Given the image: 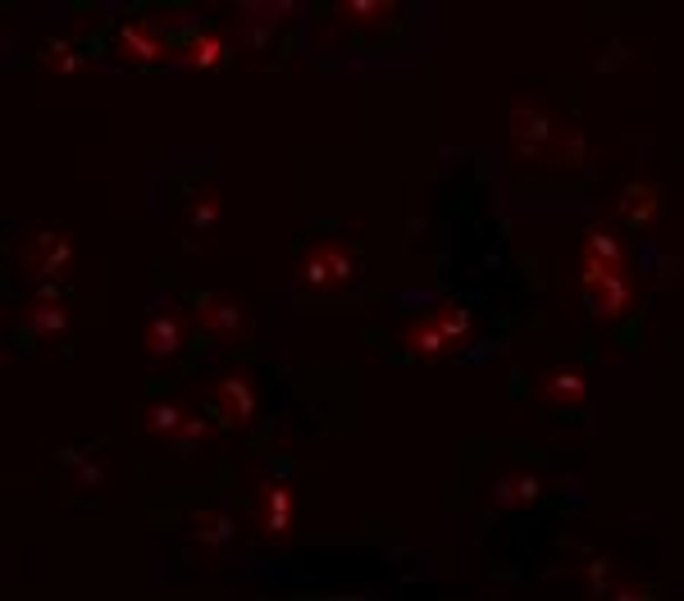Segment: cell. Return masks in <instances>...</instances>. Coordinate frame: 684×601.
<instances>
[{
	"label": "cell",
	"instance_id": "cell-1",
	"mask_svg": "<svg viewBox=\"0 0 684 601\" xmlns=\"http://www.w3.org/2000/svg\"><path fill=\"white\" fill-rule=\"evenodd\" d=\"M561 115L543 96H515L511 101V151L520 164H543V151L553 142Z\"/></svg>",
	"mask_w": 684,
	"mask_h": 601
},
{
	"label": "cell",
	"instance_id": "cell-2",
	"mask_svg": "<svg viewBox=\"0 0 684 601\" xmlns=\"http://www.w3.org/2000/svg\"><path fill=\"white\" fill-rule=\"evenodd\" d=\"M19 256H23L27 279L55 287V283H65L69 269H73V237H69L65 228H42V233H33V237H23Z\"/></svg>",
	"mask_w": 684,
	"mask_h": 601
},
{
	"label": "cell",
	"instance_id": "cell-3",
	"mask_svg": "<svg viewBox=\"0 0 684 601\" xmlns=\"http://www.w3.org/2000/svg\"><path fill=\"white\" fill-rule=\"evenodd\" d=\"M256 529L269 542H292V529H297V492L283 479H260L256 483Z\"/></svg>",
	"mask_w": 684,
	"mask_h": 601
},
{
	"label": "cell",
	"instance_id": "cell-4",
	"mask_svg": "<svg viewBox=\"0 0 684 601\" xmlns=\"http://www.w3.org/2000/svg\"><path fill=\"white\" fill-rule=\"evenodd\" d=\"M115 50H119V60H128V64H137V69H155V64H170V60H174V50H170V42H164V33H160L155 19L119 23Z\"/></svg>",
	"mask_w": 684,
	"mask_h": 601
},
{
	"label": "cell",
	"instance_id": "cell-5",
	"mask_svg": "<svg viewBox=\"0 0 684 601\" xmlns=\"http://www.w3.org/2000/svg\"><path fill=\"white\" fill-rule=\"evenodd\" d=\"M210 401L219 405V420H224V428H246V424L256 420V405H260L256 378L246 374V369H233V374H224L210 388Z\"/></svg>",
	"mask_w": 684,
	"mask_h": 601
},
{
	"label": "cell",
	"instance_id": "cell-6",
	"mask_svg": "<svg viewBox=\"0 0 684 601\" xmlns=\"http://www.w3.org/2000/svg\"><path fill=\"white\" fill-rule=\"evenodd\" d=\"M662 210H666V187L652 182V178L625 182V191L616 197V219H621L625 228H635V233L652 228L657 219H662Z\"/></svg>",
	"mask_w": 684,
	"mask_h": 601
},
{
	"label": "cell",
	"instance_id": "cell-7",
	"mask_svg": "<svg viewBox=\"0 0 684 601\" xmlns=\"http://www.w3.org/2000/svg\"><path fill=\"white\" fill-rule=\"evenodd\" d=\"M197 323L206 328V333L233 338V342L252 338V315H246V306H242L237 296H224V292H215V296L201 300V306H197Z\"/></svg>",
	"mask_w": 684,
	"mask_h": 601
},
{
	"label": "cell",
	"instance_id": "cell-8",
	"mask_svg": "<svg viewBox=\"0 0 684 601\" xmlns=\"http://www.w3.org/2000/svg\"><path fill=\"white\" fill-rule=\"evenodd\" d=\"M534 392L547 405H561V410H580L589 401V374L580 365H553L534 378Z\"/></svg>",
	"mask_w": 684,
	"mask_h": 601
},
{
	"label": "cell",
	"instance_id": "cell-9",
	"mask_svg": "<svg viewBox=\"0 0 684 601\" xmlns=\"http://www.w3.org/2000/svg\"><path fill=\"white\" fill-rule=\"evenodd\" d=\"M629 310H639V287L629 283V273H616V279H607L598 292H589V315L598 323H616Z\"/></svg>",
	"mask_w": 684,
	"mask_h": 601
},
{
	"label": "cell",
	"instance_id": "cell-10",
	"mask_svg": "<svg viewBox=\"0 0 684 601\" xmlns=\"http://www.w3.org/2000/svg\"><path fill=\"white\" fill-rule=\"evenodd\" d=\"M187 342V323L178 310H155L142 328V351L151 355V361H170V355H178Z\"/></svg>",
	"mask_w": 684,
	"mask_h": 601
},
{
	"label": "cell",
	"instance_id": "cell-11",
	"mask_svg": "<svg viewBox=\"0 0 684 601\" xmlns=\"http://www.w3.org/2000/svg\"><path fill=\"white\" fill-rule=\"evenodd\" d=\"M538 497H543V479L525 474V470H502L498 483H492V492H488V502L498 510H530Z\"/></svg>",
	"mask_w": 684,
	"mask_h": 601
},
{
	"label": "cell",
	"instance_id": "cell-12",
	"mask_svg": "<svg viewBox=\"0 0 684 601\" xmlns=\"http://www.w3.org/2000/svg\"><path fill=\"white\" fill-rule=\"evenodd\" d=\"M543 160L553 164V169H580V164L589 160V137H584V128L570 123V119H561L557 132H553V142H547V151H543Z\"/></svg>",
	"mask_w": 684,
	"mask_h": 601
},
{
	"label": "cell",
	"instance_id": "cell-13",
	"mask_svg": "<svg viewBox=\"0 0 684 601\" xmlns=\"http://www.w3.org/2000/svg\"><path fill=\"white\" fill-rule=\"evenodd\" d=\"M23 328H33L37 338H60L69 328V310H65V300L55 296V287H46L37 300L23 306Z\"/></svg>",
	"mask_w": 684,
	"mask_h": 601
},
{
	"label": "cell",
	"instance_id": "cell-14",
	"mask_svg": "<svg viewBox=\"0 0 684 601\" xmlns=\"http://www.w3.org/2000/svg\"><path fill=\"white\" fill-rule=\"evenodd\" d=\"M187 538L219 552V546H229L237 538V519L224 515V510H197V515H192V525H187Z\"/></svg>",
	"mask_w": 684,
	"mask_h": 601
},
{
	"label": "cell",
	"instance_id": "cell-15",
	"mask_svg": "<svg viewBox=\"0 0 684 601\" xmlns=\"http://www.w3.org/2000/svg\"><path fill=\"white\" fill-rule=\"evenodd\" d=\"M402 342H406V355H416V361H443L448 355V342L433 319H410L402 328Z\"/></svg>",
	"mask_w": 684,
	"mask_h": 601
},
{
	"label": "cell",
	"instance_id": "cell-16",
	"mask_svg": "<svg viewBox=\"0 0 684 601\" xmlns=\"http://www.w3.org/2000/svg\"><path fill=\"white\" fill-rule=\"evenodd\" d=\"M224 55H229V46H224V33H215V27H210V33H192L187 42H183V64L187 69H219V64H224Z\"/></svg>",
	"mask_w": 684,
	"mask_h": 601
},
{
	"label": "cell",
	"instance_id": "cell-17",
	"mask_svg": "<svg viewBox=\"0 0 684 601\" xmlns=\"http://www.w3.org/2000/svg\"><path fill=\"white\" fill-rule=\"evenodd\" d=\"M393 14H397L393 0H343L338 5V19L347 27H361V33H374V27H383Z\"/></svg>",
	"mask_w": 684,
	"mask_h": 601
},
{
	"label": "cell",
	"instance_id": "cell-18",
	"mask_svg": "<svg viewBox=\"0 0 684 601\" xmlns=\"http://www.w3.org/2000/svg\"><path fill=\"white\" fill-rule=\"evenodd\" d=\"M433 323H438V333H443V342H448V351H461L465 342H471V310L465 306H456V300H443L433 315H429Z\"/></svg>",
	"mask_w": 684,
	"mask_h": 601
},
{
	"label": "cell",
	"instance_id": "cell-19",
	"mask_svg": "<svg viewBox=\"0 0 684 601\" xmlns=\"http://www.w3.org/2000/svg\"><path fill=\"white\" fill-rule=\"evenodd\" d=\"M183 420H187L183 401H151V405H142V415H137V428L151 433V437H170Z\"/></svg>",
	"mask_w": 684,
	"mask_h": 601
},
{
	"label": "cell",
	"instance_id": "cell-20",
	"mask_svg": "<svg viewBox=\"0 0 684 601\" xmlns=\"http://www.w3.org/2000/svg\"><path fill=\"white\" fill-rule=\"evenodd\" d=\"M311 251L320 256V264L328 269V279H334V287H347L351 279H356V256H351V246L347 241H338V237H328V241H315Z\"/></svg>",
	"mask_w": 684,
	"mask_h": 601
},
{
	"label": "cell",
	"instance_id": "cell-21",
	"mask_svg": "<svg viewBox=\"0 0 684 601\" xmlns=\"http://www.w3.org/2000/svg\"><path fill=\"white\" fill-rule=\"evenodd\" d=\"M183 214H187V224L197 228V233H210V228L219 224V214H224V201H219V191H215V187H201L197 197H192V201L183 205Z\"/></svg>",
	"mask_w": 684,
	"mask_h": 601
},
{
	"label": "cell",
	"instance_id": "cell-22",
	"mask_svg": "<svg viewBox=\"0 0 684 601\" xmlns=\"http://www.w3.org/2000/svg\"><path fill=\"white\" fill-rule=\"evenodd\" d=\"M210 443V420H201V415H187L174 433H170V447H174V456H192V451H201Z\"/></svg>",
	"mask_w": 684,
	"mask_h": 601
},
{
	"label": "cell",
	"instance_id": "cell-23",
	"mask_svg": "<svg viewBox=\"0 0 684 601\" xmlns=\"http://www.w3.org/2000/svg\"><path fill=\"white\" fill-rule=\"evenodd\" d=\"M580 251H589V256H598V260L625 269V246H621V237H616L607 224H593V228L584 233V246H580Z\"/></svg>",
	"mask_w": 684,
	"mask_h": 601
},
{
	"label": "cell",
	"instance_id": "cell-24",
	"mask_svg": "<svg viewBox=\"0 0 684 601\" xmlns=\"http://www.w3.org/2000/svg\"><path fill=\"white\" fill-rule=\"evenodd\" d=\"M602 597H607V601H648V597H657V588L644 584V579H625V574H607Z\"/></svg>",
	"mask_w": 684,
	"mask_h": 601
},
{
	"label": "cell",
	"instance_id": "cell-25",
	"mask_svg": "<svg viewBox=\"0 0 684 601\" xmlns=\"http://www.w3.org/2000/svg\"><path fill=\"white\" fill-rule=\"evenodd\" d=\"M616 273H629V269H621V264H607V260H598V256H589V251H580V287H584V296L589 292H598L607 279H616Z\"/></svg>",
	"mask_w": 684,
	"mask_h": 601
},
{
	"label": "cell",
	"instance_id": "cell-26",
	"mask_svg": "<svg viewBox=\"0 0 684 601\" xmlns=\"http://www.w3.org/2000/svg\"><path fill=\"white\" fill-rule=\"evenodd\" d=\"M37 60H42L46 69H55V73H78V69H82V55H73L69 42H46V46L37 50Z\"/></svg>",
	"mask_w": 684,
	"mask_h": 601
},
{
	"label": "cell",
	"instance_id": "cell-27",
	"mask_svg": "<svg viewBox=\"0 0 684 601\" xmlns=\"http://www.w3.org/2000/svg\"><path fill=\"white\" fill-rule=\"evenodd\" d=\"M607 574H612V561H607V556H598V561H589V565L575 569V579H584V584H589V597H602V584H607Z\"/></svg>",
	"mask_w": 684,
	"mask_h": 601
},
{
	"label": "cell",
	"instance_id": "cell-28",
	"mask_svg": "<svg viewBox=\"0 0 684 601\" xmlns=\"http://www.w3.org/2000/svg\"><path fill=\"white\" fill-rule=\"evenodd\" d=\"M101 479H105L101 464H88V460H82V470H78V487H101Z\"/></svg>",
	"mask_w": 684,
	"mask_h": 601
}]
</instances>
